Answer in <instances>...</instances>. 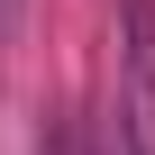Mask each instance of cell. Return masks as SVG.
<instances>
[{"label": "cell", "instance_id": "cell-1", "mask_svg": "<svg viewBox=\"0 0 155 155\" xmlns=\"http://www.w3.org/2000/svg\"><path fill=\"white\" fill-rule=\"evenodd\" d=\"M37 155H91V128L82 119H46V146Z\"/></svg>", "mask_w": 155, "mask_h": 155}, {"label": "cell", "instance_id": "cell-2", "mask_svg": "<svg viewBox=\"0 0 155 155\" xmlns=\"http://www.w3.org/2000/svg\"><path fill=\"white\" fill-rule=\"evenodd\" d=\"M0 37H9V0H0Z\"/></svg>", "mask_w": 155, "mask_h": 155}]
</instances>
